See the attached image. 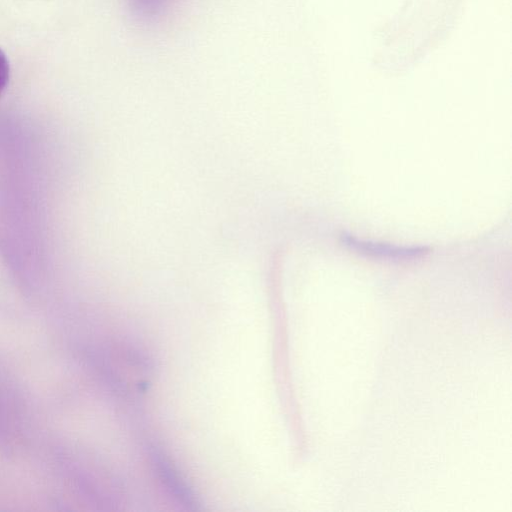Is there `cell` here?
I'll use <instances>...</instances> for the list:
<instances>
[{
	"instance_id": "cell-2",
	"label": "cell",
	"mask_w": 512,
	"mask_h": 512,
	"mask_svg": "<svg viewBox=\"0 0 512 512\" xmlns=\"http://www.w3.org/2000/svg\"><path fill=\"white\" fill-rule=\"evenodd\" d=\"M167 0H130L133 10L141 16L156 14Z\"/></svg>"
},
{
	"instance_id": "cell-3",
	"label": "cell",
	"mask_w": 512,
	"mask_h": 512,
	"mask_svg": "<svg viewBox=\"0 0 512 512\" xmlns=\"http://www.w3.org/2000/svg\"><path fill=\"white\" fill-rule=\"evenodd\" d=\"M10 76V65L5 52L0 48V95L6 88Z\"/></svg>"
},
{
	"instance_id": "cell-1",
	"label": "cell",
	"mask_w": 512,
	"mask_h": 512,
	"mask_svg": "<svg viewBox=\"0 0 512 512\" xmlns=\"http://www.w3.org/2000/svg\"><path fill=\"white\" fill-rule=\"evenodd\" d=\"M342 242L353 250L359 253L386 257V258H411L417 257L425 253L426 248L424 247H399L392 246L390 244L374 243L370 241L359 240L358 238L343 234L341 236Z\"/></svg>"
}]
</instances>
